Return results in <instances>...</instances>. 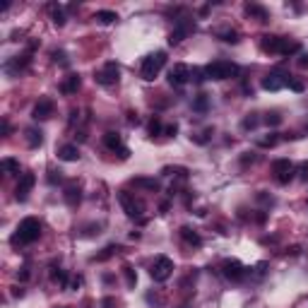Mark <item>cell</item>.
<instances>
[{"instance_id": "6da1fadb", "label": "cell", "mask_w": 308, "mask_h": 308, "mask_svg": "<svg viewBox=\"0 0 308 308\" xmlns=\"http://www.w3.org/2000/svg\"><path fill=\"white\" fill-rule=\"evenodd\" d=\"M39 236H41V222H39L36 217H24V219L19 222L15 236H12V243H15V246H17V243H19V246H29V243L39 241Z\"/></svg>"}, {"instance_id": "7a4b0ae2", "label": "cell", "mask_w": 308, "mask_h": 308, "mask_svg": "<svg viewBox=\"0 0 308 308\" xmlns=\"http://www.w3.org/2000/svg\"><path fill=\"white\" fill-rule=\"evenodd\" d=\"M205 75H207V80H217V82L219 80H229V77L239 75V65L229 61H214L205 67Z\"/></svg>"}, {"instance_id": "3957f363", "label": "cell", "mask_w": 308, "mask_h": 308, "mask_svg": "<svg viewBox=\"0 0 308 308\" xmlns=\"http://www.w3.org/2000/svg\"><path fill=\"white\" fill-rule=\"evenodd\" d=\"M166 65V53L164 51H157V53H152V56H147L145 61H142V67H140V75H142V80H147V82H152L159 72H162V67Z\"/></svg>"}, {"instance_id": "277c9868", "label": "cell", "mask_w": 308, "mask_h": 308, "mask_svg": "<svg viewBox=\"0 0 308 308\" xmlns=\"http://www.w3.org/2000/svg\"><path fill=\"white\" fill-rule=\"evenodd\" d=\"M118 200H121L123 212L130 217V219H140V217H142V212H145V202H142L140 197H135V195L128 193V190H121V193H118Z\"/></svg>"}, {"instance_id": "5b68a950", "label": "cell", "mask_w": 308, "mask_h": 308, "mask_svg": "<svg viewBox=\"0 0 308 308\" xmlns=\"http://www.w3.org/2000/svg\"><path fill=\"white\" fill-rule=\"evenodd\" d=\"M118 77H121V67H118V63H113V61L104 63V67L94 72V80H97L101 87H111V84H116Z\"/></svg>"}, {"instance_id": "8992f818", "label": "cell", "mask_w": 308, "mask_h": 308, "mask_svg": "<svg viewBox=\"0 0 308 308\" xmlns=\"http://www.w3.org/2000/svg\"><path fill=\"white\" fill-rule=\"evenodd\" d=\"M171 272H174V262H171V258H166V255H159V258L154 260L152 270H149V275H152L154 282H166V279L171 277Z\"/></svg>"}, {"instance_id": "52a82bcc", "label": "cell", "mask_w": 308, "mask_h": 308, "mask_svg": "<svg viewBox=\"0 0 308 308\" xmlns=\"http://www.w3.org/2000/svg\"><path fill=\"white\" fill-rule=\"evenodd\" d=\"M272 171H275V178L279 185H287L294 178V164L289 159H275L272 162Z\"/></svg>"}, {"instance_id": "ba28073f", "label": "cell", "mask_w": 308, "mask_h": 308, "mask_svg": "<svg viewBox=\"0 0 308 308\" xmlns=\"http://www.w3.org/2000/svg\"><path fill=\"white\" fill-rule=\"evenodd\" d=\"M222 275H224L229 282H241V279L248 275V270L239 262V260H224V265H222Z\"/></svg>"}, {"instance_id": "9c48e42d", "label": "cell", "mask_w": 308, "mask_h": 308, "mask_svg": "<svg viewBox=\"0 0 308 308\" xmlns=\"http://www.w3.org/2000/svg\"><path fill=\"white\" fill-rule=\"evenodd\" d=\"M193 29H195V24H193L190 19H185V17L183 19H178V22H176V29L169 34V44H171V46H178Z\"/></svg>"}, {"instance_id": "30bf717a", "label": "cell", "mask_w": 308, "mask_h": 308, "mask_svg": "<svg viewBox=\"0 0 308 308\" xmlns=\"http://www.w3.org/2000/svg\"><path fill=\"white\" fill-rule=\"evenodd\" d=\"M188 80H190V67L183 65V63H176V65L169 70V84H171V87H183Z\"/></svg>"}, {"instance_id": "8fae6325", "label": "cell", "mask_w": 308, "mask_h": 308, "mask_svg": "<svg viewBox=\"0 0 308 308\" xmlns=\"http://www.w3.org/2000/svg\"><path fill=\"white\" fill-rule=\"evenodd\" d=\"M34 183H36V176H34V174H22V176H19V183L15 188V197H17L19 202H24V200L29 197Z\"/></svg>"}, {"instance_id": "7c38bea8", "label": "cell", "mask_w": 308, "mask_h": 308, "mask_svg": "<svg viewBox=\"0 0 308 308\" xmlns=\"http://www.w3.org/2000/svg\"><path fill=\"white\" fill-rule=\"evenodd\" d=\"M287 77L289 75H284V72H270L265 80H262V89H267V92H279L282 87H287Z\"/></svg>"}, {"instance_id": "4fadbf2b", "label": "cell", "mask_w": 308, "mask_h": 308, "mask_svg": "<svg viewBox=\"0 0 308 308\" xmlns=\"http://www.w3.org/2000/svg\"><path fill=\"white\" fill-rule=\"evenodd\" d=\"M63 200L70 205V207H77L80 200H82V185L77 181H70V183L63 188Z\"/></svg>"}, {"instance_id": "5bb4252c", "label": "cell", "mask_w": 308, "mask_h": 308, "mask_svg": "<svg viewBox=\"0 0 308 308\" xmlns=\"http://www.w3.org/2000/svg\"><path fill=\"white\" fill-rule=\"evenodd\" d=\"M53 109H56V104H53L51 99H39L36 106H34V111H32V116H34L36 121H46V118L53 116Z\"/></svg>"}, {"instance_id": "9a60e30c", "label": "cell", "mask_w": 308, "mask_h": 308, "mask_svg": "<svg viewBox=\"0 0 308 308\" xmlns=\"http://www.w3.org/2000/svg\"><path fill=\"white\" fill-rule=\"evenodd\" d=\"M29 63H32L29 56H17V58H12V61L5 63V72H7L10 77H17L22 70H27V67H29Z\"/></svg>"}, {"instance_id": "2e32d148", "label": "cell", "mask_w": 308, "mask_h": 308, "mask_svg": "<svg viewBox=\"0 0 308 308\" xmlns=\"http://www.w3.org/2000/svg\"><path fill=\"white\" fill-rule=\"evenodd\" d=\"M279 46H282V36H272V34L260 36V49L265 53H279Z\"/></svg>"}, {"instance_id": "e0dca14e", "label": "cell", "mask_w": 308, "mask_h": 308, "mask_svg": "<svg viewBox=\"0 0 308 308\" xmlns=\"http://www.w3.org/2000/svg\"><path fill=\"white\" fill-rule=\"evenodd\" d=\"M80 87H82V77H80V75H67V77L61 82L63 94H75Z\"/></svg>"}, {"instance_id": "ac0fdd59", "label": "cell", "mask_w": 308, "mask_h": 308, "mask_svg": "<svg viewBox=\"0 0 308 308\" xmlns=\"http://www.w3.org/2000/svg\"><path fill=\"white\" fill-rule=\"evenodd\" d=\"M178 234H181V239H183L188 246H195V248L202 246V239H200V234H197L195 229H190V227H181V231H178Z\"/></svg>"}, {"instance_id": "d6986e66", "label": "cell", "mask_w": 308, "mask_h": 308, "mask_svg": "<svg viewBox=\"0 0 308 308\" xmlns=\"http://www.w3.org/2000/svg\"><path fill=\"white\" fill-rule=\"evenodd\" d=\"M24 135H27V145H29L32 149L41 147V142H44V132H41L39 128H27Z\"/></svg>"}, {"instance_id": "ffe728a7", "label": "cell", "mask_w": 308, "mask_h": 308, "mask_svg": "<svg viewBox=\"0 0 308 308\" xmlns=\"http://www.w3.org/2000/svg\"><path fill=\"white\" fill-rule=\"evenodd\" d=\"M58 159H63V162H77L80 159L77 145H63L61 149H58Z\"/></svg>"}, {"instance_id": "44dd1931", "label": "cell", "mask_w": 308, "mask_h": 308, "mask_svg": "<svg viewBox=\"0 0 308 308\" xmlns=\"http://www.w3.org/2000/svg\"><path fill=\"white\" fill-rule=\"evenodd\" d=\"M243 10H246V15H250V17H258L260 22H267V19H270V15H267V10H265L262 5H255V2H248V5H246V7H243Z\"/></svg>"}, {"instance_id": "7402d4cb", "label": "cell", "mask_w": 308, "mask_h": 308, "mask_svg": "<svg viewBox=\"0 0 308 308\" xmlns=\"http://www.w3.org/2000/svg\"><path fill=\"white\" fill-rule=\"evenodd\" d=\"M301 51V44L294 41V39H282V46H279V56H294Z\"/></svg>"}, {"instance_id": "603a6c76", "label": "cell", "mask_w": 308, "mask_h": 308, "mask_svg": "<svg viewBox=\"0 0 308 308\" xmlns=\"http://www.w3.org/2000/svg\"><path fill=\"white\" fill-rule=\"evenodd\" d=\"M0 169H2L5 176H15V174H19V162L12 159V157H5V159L0 162Z\"/></svg>"}, {"instance_id": "cb8c5ba5", "label": "cell", "mask_w": 308, "mask_h": 308, "mask_svg": "<svg viewBox=\"0 0 308 308\" xmlns=\"http://www.w3.org/2000/svg\"><path fill=\"white\" fill-rule=\"evenodd\" d=\"M46 10L51 12V19H53V24H56V27H63V24H65V12H63L61 5L51 2V5H46Z\"/></svg>"}, {"instance_id": "d4e9b609", "label": "cell", "mask_w": 308, "mask_h": 308, "mask_svg": "<svg viewBox=\"0 0 308 308\" xmlns=\"http://www.w3.org/2000/svg\"><path fill=\"white\" fill-rule=\"evenodd\" d=\"M104 145H106L109 149H113V152H118L121 147H125L118 132H106V135H104Z\"/></svg>"}, {"instance_id": "484cf974", "label": "cell", "mask_w": 308, "mask_h": 308, "mask_svg": "<svg viewBox=\"0 0 308 308\" xmlns=\"http://www.w3.org/2000/svg\"><path fill=\"white\" fill-rule=\"evenodd\" d=\"M132 185H135V188L152 190V193H157V190H159V181H157V178H142V176H137V178H132Z\"/></svg>"}, {"instance_id": "4316f807", "label": "cell", "mask_w": 308, "mask_h": 308, "mask_svg": "<svg viewBox=\"0 0 308 308\" xmlns=\"http://www.w3.org/2000/svg\"><path fill=\"white\" fill-rule=\"evenodd\" d=\"M94 19L101 22V24H113V22L118 19V15H116L113 10H99V12L94 15Z\"/></svg>"}, {"instance_id": "83f0119b", "label": "cell", "mask_w": 308, "mask_h": 308, "mask_svg": "<svg viewBox=\"0 0 308 308\" xmlns=\"http://www.w3.org/2000/svg\"><path fill=\"white\" fill-rule=\"evenodd\" d=\"M193 109H195L197 113H205V111L210 109V97H207V94H197L195 101H193Z\"/></svg>"}, {"instance_id": "f1b7e54d", "label": "cell", "mask_w": 308, "mask_h": 308, "mask_svg": "<svg viewBox=\"0 0 308 308\" xmlns=\"http://www.w3.org/2000/svg\"><path fill=\"white\" fill-rule=\"evenodd\" d=\"M217 36L227 44H239V32L236 29H222V32H217Z\"/></svg>"}, {"instance_id": "f546056e", "label": "cell", "mask_w": 308, "mask_h": 308, "mask_svg": "<svg viewBox=\"0 0 308 308\" xmlns=\"http://www.w3.org/2000/svg\"><path fill=\"white\" fill-rule=\"evenodd\" d=\"M51 279L58 282L61 287H67V284H70V282H67V272H65V270H58V267L51 270Z\"/></svg>"}, {"instance_id": "4dcf8cb0", "label": "cell", "mask_w": 308, "mask_h": 308, "mask_svg": "<svg viewBox=\"0 0 308 308\" xmlns=\"http://www.w3.org/2000/svg\"><path fill=\"white\" fill-rule=\"evenodd\" d=\"M123 275H125L128 287H135V284H137V275H135V270H132L130 265H123Z\"/></svg>"}, {"instance_id": "1f68e13d", "label": "cell", "mask_w": 308, "mask_h": 308, "mask_svg": "<svg viewBox=\"0 0 308 308\" xmlns=\"http://www.w3.org/2000/svg\"><path fill=\"white\" fill-rule=\"evenodd\" d=\"M190 80H193V82H197V84H200V82H205V80H207L205 67H193V70H190Z\"/></svg>"}, {"instance_id": "d6a6232c", "label": "cell", "mask_w": 308, "mask_h": 308, "mask_svg": "<svg viewBox=\"0 0 308 308\" xmlns=\"http://www.w3.org/2000/svg\"><path fill=\"white\" fill-rule=\"evenodd\" d=\"M277 142H279V137L275 132H270V137H260L258 140V147H275Z\"/></svg>"}, {"instance_id": "836d02e7", "label": "cell", "mask_w": 308, "mask_h": 308, "mask_svg": "<svg viewBox=\"0 0 308 308\" xmlns=\"http://www.w3.org/2000/svg\"><path fill=\"white\" fill-rule=\"evenodd\" d=\"M287 87H289L292 92H304V89H306L304 82H301V80H294V77H287Z\"/></svg>"}, {"instance_id": "e575fe53", "label": "cell", "mask_w": 308, "mask_h": 308, "mask_svg": "<svg viewBox=\"0 0 308 308\" xmlns=\"http://www.w3.org/2000/svg\"><path fill=\"white\" fill-rule=\"evenodd\" d=\"M258 123H260L258 116L255 113H248L246 118H243V130H253V128H258Z\"/></svg>"}, {"instance_id": "d590c367", "label": "cell", "mask_w": 308, "mask_h": 308, "mask_svg": "<svg viewBox=\"0 0 308 308\" xmlns=\"http://www.w3.org/2000/svg\"><path fill=\"white\" fill-rule=\"evenodd\" d=\"M159 132H162V121H159V116H154L149 121V135H159Z\"/></svg>"}, {"instance_id": "8d00e7d4", "label": "cell", "mask_w": 308, "mask_h": 308, "mask_svg": "<svg viewBox=\"0 0 308 308\" xmlns=\"http://www.w3.org/2000/svg\"><path fill=\"white\" fill-rule=\"evenodd\" d=\"M265 123H267V125H279V123H282V116H279L277 111H272V113H267V116H265Z\"/></svg>"}, {"instance_id": "74e56055", "label": "cell", "mask_w": 308, "mask_h": 308, "mask_svg": "<svg viewBox=\"0 0 308 308\" xmlns=\"http://www.w3.org/2000/svg\"><path fill=\"white\" fill-rule=\"evenodd\" d=\"M116 250H121V248H118V246H109V248H104V253H99V255H97V260H106V258H111V255H113Z\"/></svg>"}, {"instance_id": "f35d334b", "label": "cell", "mask_w": 308, "mask_h": 308, "mask_svg": "<svg viewBox=\"0 0 308 308\" xmlns=\"http://www.w3.org/2000/svg\"><path fill=\"white\" fill-rule=\"evenodd\" d=\"M51 58H53V63L67 65V56H65V51H53V53H51Z\"/></svg>"}, {"instance_id": "ab89813d", "label": "cell", "mask_w": 308, "mask_h": 308, "mask_svg": "<svg viewBox=\"0 0 308 308\" xmlns=\"http://www.w3.org/2000/svg\"><path fill=\"white\" fill-rule=\"evenodd\" d=\"M164 174H176V176H181V178H185L188 176V169H183V166H176V169H164Z\"/></svg>"}, {"instance_id": "60d3db41", "label": "cell", "mask_w": 308, "mask_h": 308, "mask_svg": "<svg viewBox=\"0 0 308 308\" xmlns=\"http://www.w3.org/2000/svg\"><path fill=\"white\" fill-rule=\"evenodd\" d=\"M61 178H63V176H61V171H53V169L49 171V183H53V185H56V183H61Z\"/></svg>"}, {"instance_id": "b9f144b4", "label": "cell", "mask_w": 308, "mask_h": 308, "mask_svg": "<svg viewBox=\"0 0 308 308\" xmlns=\"http://www.w3.org/2000/svg\"><path fill=\"white\" fill-rule=\"evenodd\" d=\"M164 132H166V135H169V137H174V135H176V132H178V125H176V123L166 125V128H164Z\"/></svg>"}, {"instance_id": "7bdbcfd3", "label": "cell", "mask_w": 308, "mask_h": 308, "mask_svg": "<svg viewBox=\"0 0 308 308\" xmlns=\"http://www.w3.org/2000/svg\"><path fill=\"white\" fill-rule=\"evenodd\" d=\"M299 174H301V178H306L308 181V162H304V164L299 166Z\"/></svg>"}, {"instance_id": "ee69618b", "label": "cell", "mask_w": 308, "mask_h": 308, "mask_svg": "<svg viewBox=\"0 0 308 308\" xmlns=\"http://www.w3.org/2000/svg\"><path fill=\"white\" fill-rule=\"evenodd\" d=\"M241 162H243V164H253V162H255V154H253V152H246V157H243Z\"/></svg>"}, {"instance_id": "f6af8a7d", "label": "cell", "mask_w": 308, "mask_h": 308, "mask_svg": "<svg viewBox=\"0 0 308 308\" xmlns=\"http://www.w3.org/2000/svg\"><path fill=\"white\" fill-rule=\"evenodd\" d=\"M80 284H82V277H75V279H72V282H70L67 287H70V289H77Z\"/></svg>"}, {"instance_id": "bcb514c9", "label": "cell", "mask_w": 308, "mask_h": 308, "mask_svg": "<svg viewBox=\"0 0 308 308\" xmlns=\"http://www.w3.org/2000/svg\"><path fill=\"white\" fill-rule=\"evenodd\" d=\"M118 157H121V159H128V157H130V149H128V147H121V149H118Z\"/></svg>"}, {"instance_id": "7dc6e473", "label": "cell", "mask_w": 308, "mask_h": 308, "mask_svg": "<svg viewBox=\"0 0 308 308\" xmlns=\"http://www.w3.org/2000/svg\"><path fill=\"white\" fill-rule=\"evenodd\" d=\"M128 123H140V118H137V113H132V111H130V113H128Z\"/></svg>"}, {"instance_id": "c3c4849f", "label": "cell", "mask_w": 308, "mask_h": 308, "mask_svg": "<svg viewBox=\"0 0 308 308\" xmlns=\"http://www.w3.org/2000/svg\"><path fill=\"white\" fill-rule=\"evenodd\" d=\"M104 308H113V299L106 296V299H104Z\"/></svg>"}, {"instance_id": "681fc988", "label": "cell", "mask_w": 308, "mask_h": 308, "mask_svg": "<svg viewBox=\"0 0 308 308\" xmlns=\"http://www.w3.org/2000/svg\"><path fill=\"white\" fill-rule=\"evenodd\" d=\"M2 132H5V135H10V123H7V121H2Z\"/></svg>"}, {"instance_id": "f907efd6", "label": "cell", "mask_w": 308, "mask_h": 308, "mask_svg": "<svg viewBox=\"0 0 308 308\" xmlns=\"http://www.w3.org/2000/svg\"><path fill=\"white\" fill-rule=\"evenodd\" d=\"M265 267H267V262H260V265H258V275H262V272H265Z\"/></svg>"}, {"instance_id": "816d5d0a", "label": "cell", "mask_w": 308, "mask_h": 308, "mask_svg": "<svg viewBox=\"0 0 308 308\" xmlns=\"http://www.w3.org/2000/svg\"><path fill=\"white\" fill-rule=\"evenodd\" d=\"M299 65H301V67H308V56H304V58L299 61Z\"/></svg>"}]
</instances>
